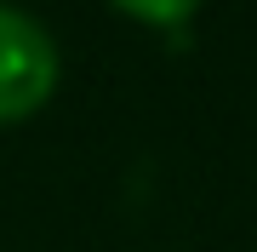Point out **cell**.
Returning <instances> with one entry per match:
<instances>
[{"mask_svg":"<svg viewBox=\"0 0 257 252\" xmlns=\"http://www.w3.org/2000/svg\"><path fill=\"white\" fill-rule=\"evenodd\" d=\"M63 80V57H57L52 29L29 6L0 0V126H23L40 115Z\"/></svg>","mask_w":257,"mask_h":252,"instance_id":"1","label":"cell"},{"mask_svg":"<svg viewBox=\"0 0 257 252\" xmlns=\"http://www.w3.org/2000/svg\"><path fill=\"white\" fill-rule=\"evenodd\" d=\"M109 6L120 12V18L143 23V29L177 35V29H189L194 18H200V6H206V0H109Z\"/></svg>","mask_w":257,"mask_h":252,"instance_id":"2","label":"cell"}]
</instances>
